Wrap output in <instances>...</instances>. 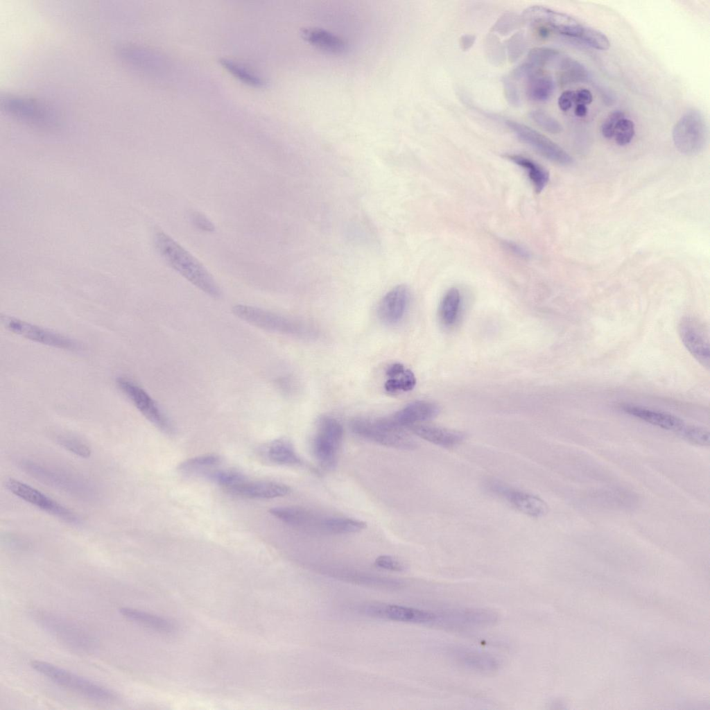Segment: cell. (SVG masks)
Returning <instances> with one entry per match:
<instances>
[{"instance_id":"1","label":"cell","mask_w":710,"mask_h":710,"mask_svg":"<svg viewBox=\"0 0 710 710\" xmlns=\"http://www.w3.org/2000/svg\"><path fill=\"white\" fill-rule=\"evenodd\" d=\"M154 242L159 254L173 270L211 297L220 296V288L208 270L171 237L157 232Z\"/></svg>"},{"instance_id":"2","label":"cell","mask_w":710,"mask_h":710,"mask_svg":"<svg viewBox=\"0 0 710 710\" xmlns=\"http://www.w3.org/2000/svg\"><path fill=\"white\" fill-rule=\"evenodd\" d=\"M356 435L376 443L401 449L416 447L413 438L404 428L395 424L389 417L381 418L357 417L349 423Z\"/></svg>"},{"instance_id":"3","label":"cell","mask_w":710,"mask_h":710,"mask_svg":"<svg viewBox=\"0 0 710 710\" xmlns=\"http://www.w3.org/2000/svg\"><path fill=\"white\" fill-rule=\"evenodd\" d=\"M31 665L56 684L86 698L99 702H111L117 698L116 693L110 689L50 663L33 661Z\"/></svg>"},{"instance_id":"4","label":"cell","mask_w":710,"mask_h":710,"mask_svg":"<svg viewBox=\"0 0 710 710\" xmlns=\"http://www.w3.org/2000/svg\"><path fill=\"white\" fill-rule=\"evenodd\" d=\"M232 311L241 320L267 331L298 337H309L314 334L309 325L302 322L259 307L236 304Z\"/></svg>"},{"instance_id":"5","label":"cell","mask_w":710,"mask_h":710,"mask_svg":"<svg viewBox=\"0 0 710 710\" xmlns=\"http://www.w3.org/2000/svg\"><path fill=\"white\" fill-rule=\"evenodd\" d=\"M32 616L38 625L68 648L82 652L94 649V637L71 621L45 611H35Z\"/></svg>"},{"instance_id":"6","label":"cell","mask_w":710,"mask_h":710,"mask_svg":"<svg viewBox=\"0 0 710 710\" xmlns=\"http://www.w3.org/2000/svg\"><path fill=\"white\" fill-rule=\"evenodd\" d=\"M1 105L6 114L28 125L51 128L58 124V116L55 111L45 103L33 98L5 94L1 96Z\"/></svg>"},{"instance_id":"7","label":"cell","mask_w":710,"mask_h":710,"mask_svg":"<svg viewBox=\"0 0 710 710\" xmlns=\"http://www.w3.org/2000/svg\"><path fill=\"white\" fill-rule=\"evenodd\" d=\"M343 438V428L335 418L322 416L317 422L312 442V451L318 464L324 469H333Z\"/></svg>"},{"instance_id":"8","label":"cell","mask_w":710,"mask_h":710,"mask_svg":"<svg viewBox=\"0 0 710 710\" xmlns=\"http://www.w3.org/2000/svg\"><path fill=\"white\" fill-rule=\"evenodd\" d=\"M707 136L704 116L695 109L685 112L673 130V139L676 148L681 153L688 155L698 154L704 148Z\"/></svg>"},{"instance_id":"9","label":"cell","mask_w":710,"mask_h":710,"mask_svg":"<svg viewBox=\"0 0 710 710\" xmlns=\"http://www.w3.org/2000/svg\"><path fill=\"white\" fill-rule=\"evenodd\" d=\"M116 384L119 389L150 422L166 433L173 432V426L167 415L142 387L132 379L122 376L116 379Z\"/></svg>"},{"instance_id":"10","label":"cell","mask_w":710,"mask_h":710,"mask_svg":"<svg viewBox=\"0 0 710 710\" xmlns=\"http://www.w3.org/2000/svg\"><path fill=\"white\" fill-rule=\"evenodd\" d=\"M5 486L16 496L64 522L75 525L80 523V519L74 512L24 482L9 478Z\"/></svg>"},{"instance_id":"11","label":"cell","mask_w":710,"mask_h":710,"mask_svg":"<svg viewBox=\"0 0 710 710\" xmlns=\"http://www.w3.org/2000/svg\"><path fill=\"white\" fill-rule=\"evenodd\" d=\"M1 320L10 331L33 342L70 351L80 348L74 340L52 330L8 315H1Z\"/></svg>"},{"instance_id":"12","label":"cell","mask_w":710,"mask_h":710,"mask_svg":"<svg viewBox=\"0 0 710 710\" xmlns=\"http://www.w3.org/2000/svg\"><path fill=\"white\" fill-rule=\"evenodd\" d=\"M506 124L523 143L530 146L548 160L562 166L570 165L573 159L556 143L528 126L514 121Z\"/></svg>"},{"instance_id":"13","label":"cell","mask_w":710,"mask_h":710,"mask_svg":"<svg viewBox=\"0 0 710 710\" xmlns=\"http://www.w3.org/2000/svg\"><path fill=\"white\" fill-rule=\"evenodd\" d=\"M485 487L489 492L505 499L514 508L526 515L542 517L548 512V506L545 501L534 494L510 487L496 480H488Z\"/></svg>"},{"instance_id":"14","label":"cell","mask_w":710,"mask_h":710,"mask_svg":"<svg viewBox=\"0 0 710 710\" xmlns=\"http://www.w3.org/2000/svg\"><path fill=\"white\" fill-rule=\"evenodd\" d=\"M19 467L38 480L73 495L89 496L90 489L84 482L52 470L28 460L19 461Z\"/></svg>"},{"instance_id":"15","label":"cell","mask_w":710,"mask_h":710,"mask_svg":"<svg viewBox=\"0 0 710 710\" xmlns=\"http://www.w3.org/2000/svg\"><path fill=\"white\" fill-rule=\"evenodd\" d=\"M365 614L394 621L436 625L438 614L398 605L373 604L363 608Z\"/></svg>"},{"instance_id":"16","label":"cell","mask_w":710,"mask_h":710,"mask_svg":"<svg viewBox=\"0 0 710 710\" xmlns=\"http://www.w3.org/2000/svg\"><path fill=\"white\" fill-rule=\"evenodd\" d=\"M528 20L540 23L564 36L578 38L583 25L571 16L543 6H532L524 12Z\"/></svg>"},{"instance_id":"17","label":"cell","mask_w":710,"mask_h":710,"mask_svg":"<svg viewBox=\"0 0 710 710\" xmlns=\"http://www.w3.org/2000/svg\"><path fill=\"white\" fill-rule=\"evenodd\" d=\"M678 332L682 343L689 353L703 367L709 370V343L699 324L691 318H684L679 324Z\"/></svg>"},{"instance_id":"18","label":"cell","mask_w":710,"mask_h":710,"mask_svg":"<svg viewBox=\"0 0 710 710\" xmlns=\"http://www.w3.org/2000/svg\"><path fill=\"white\" fill-rule=\"evenodd\" d=\"M410 301L408 288L399 285L392 288L382 298L378 306L379 319L385 324L398 323L404 318Z\"/></svg>"},{"instance_id":"19","label":"cell","mask_w":710,"mask_h":710,"mask_svg":"<svg viewBox=\"0 0 710 710\" xmlns=\"http://www.w3.org/2000/svg\"><path fill=\"white\" fill-rule=\"evenodd\" d=\"M230 493L250 499H274L284 496L290 492L285 484L273 481L243 480L226 489Z\"/></svg>"},{"instance_id":"20","label":"cell","mask_w":710,"mask_h":710,"mask_svg":"<svg viewBox=\"0 0 710 710\" xmlns=\"http://www.w3.org/2000/svg\"><path fill=\"white\" fill-rule=\"evenodd\" d=\"M440 413L439 406L428 401H415L389 416L397 426L403 428L428 421L435 417Z\"/></svg>"},{"instance_id":"21","label":"cell","mask_w":710,"mask_h":710,"mask_svg":"<svg viewBox=\"0 0 710 710\" xmlns=\"http://www.w3.org/2000/svg\"><path fill=\"white\" fill-rule=\"evenodd\" d=\"M622 410L630 415L665 430L678 433L685 424L682 419L675 415L639 406L626 404L622 407Z\"/></svg>"},{"instance_id":"22","label":"cell","mask_w":710,"mask_h":710,"mask_svg":"<svg viewBox=\"0 0 710 710\" xmlns=\"http://www.w3.org/2000/svg\"><path fill=\"white\" fill-rule=\"evenodd\" d=\"M270 512L285 523L305 530H320L323 519L300 507H275L270 509Z\"/></svg>"},{"instance_id":"23","label":"cell","mask_w":710,"mask_h":710,"mask_svg":"<svg viewBox=\"0 0 710 710\" xmlns=\"http://www.w3.org/2000/svg\"><path fill=\"white\" fill-rule=\"evenodd\" d=\"M300 35L309 44L327 53L343 54L347 51V44L342 38L321 28H302Z\"/></svg>"},{"instance_id":"24","label":"cell","mask_w":710,"mask_h":710,"mask_svg":"<svg viewBox=\"0 0 710 710\" xmlns=\"http://www.w3.org/2000/svg\"><path fill=\"white\" fill-rule=\"evenodd\" d=\"M408 428L422 439L445 448L458 445L465 437L462 432L432 425L417 424Z\"/></svg>"},{"instance_id":"25","label":"cell","mask_w":710,"mask_h":710,"mask_svg":"<svg viewBox=\"0 0 710 710\" xmlns=\"http://www.w3.org/2000/svg\"><path fill=\"white\" fill-rule=\"evenodd\" d=\"M452 655L460 665L474 671L490 673L496 670L499 666L494 657L475 650L456 648Z\"/></svg>"},{"instance_id":"26","label":"cell","mask_w":710,"mask_h":710,"mask_svg":"<svg viewBox=\"0 0 710 710\" xmlns=\"http://www.w3.org/2000/svg\"><path fill=\"white\" fill-rule=\"evenodd\" d=\"M386 391L390 394L412 390L416 385L413 372L399 363L389 365L386 370Z\"/></svg>"},{"instance_id":"27","label":"cell","mask_w":710,"mask_h":710,"mask_svg":"<svg viewBox=\"0 0 710 710\" xmlns=\"http://www.w3.org/2000/svg\"><path fill=\"white\" fill-rule=\"evenodd\" d=\"M267 458L280 465H297L302 460L295 450L293 443L287 438H281L270 442L266 449Z\"/></svg>"},{"instance_id":"28","label":"cell","mask_w":710,"mask_h":710,"mask_svg":"<svg viewBox=\"0 0 710 710\" xmlns=\"http://www.w3.org/2000/svg\"><path fill=\"white\" fill-rule=\"evenodd\" d=\"M506 157L526 171L537 193H540L545 188L549 180V173L543 166L520 155H507Z\"/></svg>"},{"instance_id":"29","label":"cell","mask_w":710,"mask_h":710,"mask_svg":"<svg viewBox=\"0 0 710 710\" xmlns=\"http://www.w3.org/2000/svg\"><path fill=\"white\" fill-rule=\"evenodd\" d=\"M526 78V92L531 100L542 102L551 97L555 88L551 76L532 70Z\"/></svg>"},{"instance_id":"30","label":"cell","mask_w":710,"mask_h":710,"mask_svg":"<svg viewBox=\"0 0 710 710\" xmlns=\"http://www.w3.org/2000/svg\"><path fill=\"white\" fill-rule=\"evenodd\" d=\"M119 612L127 619L159 632H170L174 628L168 621L146 612L130 607H121Z\"/></svg>"},{"instance_id":"31","label":"cell","mask_w":710,"mask_h":710,"mask_svg":"<svg viewBox=\"0 0 710 710\" xmlns=\"http://www.w3.org/2000/svg\"><path fill=\"white\" fill-rule=\"evenodd\" d=\"M367 528L365 522L345 517L323 518L320 531L328 534L342 535L360 532Z\"/></svg>"},{"instance_id":"32","label":"cell","mask_w":710,"mask_h":710,"mask_svg":"<svg viewBox=\"0 0 710 710\" xmlns=\"http://www.w3.org/2000/svg\"><path fill=\"white\" fill-rule=\"evenodd\" d=\"M461 304V295L456 288H451L444 295L440 306L442 323L451 327L456 323Z\"/></svg>"},{"instance_id":"33","label":"cell","mask_w":710,"mask_h":710,"mask_svg":"<svg viewBox=\"0 0 710 710\" xmlns=\"http://www.w3.org/2000/svg\"><path fill=\"white\" fill-rule=\"evenodd\" d=\"M221 65L241 81L257 87L266 85L264 80L242 64L227 58L220 60Z\"/></svg>"},{"instance_id":"34","label":"cell","mask_w":710,"mask_h":710,"mask_svg":"<svg viewBox=\"0 0 710 710\" xmlns=\"http://www.w3.org/2000/svg\"><path fill=\"white\" fill-rule=\"evenodd\" d=\"M556 67L565 78L571 80H583L588 76L587 71L582 64L567 56L561 55Z\"/></svg>"},{"instance_id":"35","label":"cell","mask_w":710,"mask_h":710,"mask_svg":"<svg viewBox=\"0 0 710 710\" xmlns=\"http://www.w3.org/2000/svg\"><path fill=\"white\" fill-rule=\"evenodd\" d=\"M562 55L559 51L546 47H537L531 49L528 55L530 64L533 67H544L551 64L556 66Z\"/></svg>"},{"instance_id":"36","label":"cell","mask_w":710,"mask_h":710,"mask_svg":"<svg viewBox=\"0 0 710 710\" xmlns=\"http://www.w3.org/2000/svg\"><path fill=\"white\" fill-rule=\"evenodd\" d=\"M58 444L65 450L83 458L91 456L90 447L83 440L73 436L60 435L56 438Z\"/></svg>"},{"instance_id":"37","label":"cell","mask_w":710,"mask_h":710,"mask_svg":"<svg viewBox=\"0 0 710 710\" xmlns=\"http://www.w3.org/2000/svg\"><path fill=\"white\" fill-rule=\"evenodd\" d=\"M221 458L216 454H205L185 460L180 465L179 469L184 472H192L218 465Z\"/></svg>"},{"instance_id":"38","label":"cell","mask_w":710,"mask_h":710,"mask_svg":"<svg viewBox=\"0 0 710 710\" xmlns=\"http://www.w3.org/2000/svg\"><path fill=\"white\" fill-rule=\"evenodd\" d=\"M578 39L597 50H607L610 46L609 39L605 35L589 27L583 26Z\"/></svg>"},{"instance_id":"39","label":"cell","mask_w":710,"mask_h":710,"mask_svg":"<svg viewBox=\"0 0 710 710\" xmlns=\"http://www.w3.org/2000/svg\"><path fill=\"white\" fill-rule=\"evenodd\" d=\"M678 433L686 440L700 446H709L710 442V434L707 429L695 426L686 425L678 432Z\"/></svg>"},{"instance_id":"40","label":"cell","mask_w":710,"mask_h":710,"mask_svg":"<svg viewBox=\"0 0 710 710\" xmlns=\"http://www.w3.org/2000/svg\"><path fill=\"white\" fill-rule=\"evenodd\" d=\"M207 477L225 489L245 480V476L242 474L229 469L211 471L207 474Z\"/></svg>"},{"instance_id":"41","label":"cell","mask_w":710,"mask_h":710,"mask_svg":"<svg viewBox=\"0 0 710 710\" xmlns=\"http://www.w3.org/2000/svg\"><path fill=\"white\" fill-rule=\"evenodd\" d=\"M634 132L633 121L624 117L616 123L614 137L619 146H625L632 141Z\"/></svg>"},{"instance_id":"42","label":"cell","mask_w":710,"mask_h":710,"mask_svg":"<svg viewBox=\"0 0 710 710\" xmlns=\"http://www.w3.org/2000/svg\"><path fill=\"white\" fill-rule=\"evenodd\" d=\"M529 116L535 123L547 132L557 134L562 131V128L558 121L544 112L534 110Z\"/></svg>"},{"instance_id":"43","label":"cell","mask_w":710,"mask_h":710,"mask_svg":"<svg viewBox=\"0 0 710 710\" xmlns=\"http://www.w3.org/2000/svg\"><path fill=\"white\" fill-rule=\"evenodd\" d=\"M624 117H625V114L621 110H615L611 112L602 124L601 132L603 135L607 139L613 137L616 123Z\"/></svg>"},{"instance_id":"44","label":"cell","mask_w":710,"mask_h":710,"mask_svg":"<svg viewBox=\"0 0 710 710\" xmlns=\"http://www.w3.org/2000/svg\"><path fill=\"white\" fill-rule=\"evenodd\" d=\"M376 566L392 571H403L405 570L404 565L390 555H380L374 561Z\"/></svg>"},{"instance_id":"45","label":"cell","mask_w":710,"mask_h":710,"mask_svg":"<svg viewBox=\"0 0 710 710\" xmlns=\"http://www.w3.org/2000/svg\"><path fill=\"white\" fill-rule=\"evenodd\" d=\"M190 219L192 224L200 230L204 232H214L215 230L214 225L212 222L204 214L193 211L190 214Z\"/></svg>"},{"instance_id":"46","label":"cell","mask_w":710,"mask_h":710,"mask_svg":"<svg viewBox=\"0 0 710 710\" xmlns=\"http://www.w3.org/2000/svg\"><path fill=\"white\" fill-rule=\"evenodd\" d=\"M505 94L507 100L514 105L519 103V95L516 85L508 78L503 80Z\"/></svg>"},{"instance_id":"47","label":"cell","mask_w":710,"mask_h":710,"mask_svg":"<svg viewBox=\"0 0 710 710\" xmlns=\"http://www.w3.org/2000/svg\"><path fill=\"white\" fill-rule=\"evenodd\" d=\"M503 245L508 251L519 257L522 259H528L530 257L529 252L518 243L512 241H505L503 243Z\"/></svg>"},{"instance_id":"48","label":"cell","mask_w":710,"mask_h":710,"mask_svg":"<svg viewBox=\"0 0 710 710\" xmlns=\"http://www.w3.org/2000/svg\"><path fill=\"white\" fill-rule=\"evenodd\" d=\"M574 99V91L566 90L562 93L558 98L559 107L562 111H568L572 106Z\"/></svg>"},{"instance_id":"49","label":"cell","mask_w":710,"mask_h":710,"mask_svg":"<svg viewBox=\"0 0 710 710\" xmlns=\"http://www.w3.org/2000/svg\"><path fill=\"white\" fill-rule=\"evenodd\" d=\"M593 101L591 92L587 89H580L574 91V103L577 104L588 105Z\"/></svg>"},{"instance_id":"50","label":"cell","mask_w":710,"mask_h":710,"mask_svg":"<svg viewBox=\"0 0 710 710\" xmlns=\"http://www.w3.org/2000/svg\"><path fill=\"white\" fill-rule=\"evenodd\" d=\"M587 112L588 110L587 106L582 104H577L574 110L575 114L579 117L585 116L587 114Z\"/></svg>"},{"instance_id":"51","label":"cell","mask_w":710,"mask_h":710,"mask_svg":"<svg viewBox=\"0 0 710 710\" xmlns=\"http://www.w3.org/2000/svg\"><path fill=\"white\" fill-rule=\"evenodd\" d=\"M466 37H467V38H465V37H464V39H463L464 40H466V42L463 41V46H467V48H468V47H469V46H468V44H472V43H473V41H474V39H473V38H471V37H470V36H469V35H467V36H466Z\"/></svg>"}]
</instances>
